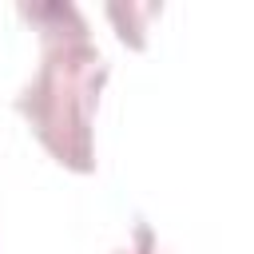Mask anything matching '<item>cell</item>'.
<instances>
[{
    "instance_id": "cell-1",
    "label": "cell",
    "mask_w": 254,
    "mask_h": 254,
    "mask_svg": "<svg viewBox=\"0 0 254 254\" xmlns=\"http://www.w3.org/2000/svg\"><path fill=\"white\" fill-rule=\"evenodd\" d=\"M20 12L40 28L44 56L32 83L16 95V111L28 119L32 135L48 147L56 163L87 175L95 171L91 115L111 67L71 4H32Z\"/></svg>"
}]
</instances>
